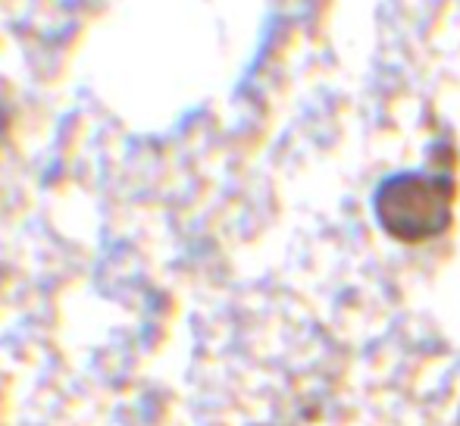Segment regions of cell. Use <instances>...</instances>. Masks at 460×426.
Wrapping results in <instances>:
<instances>
[{"label": "cell", "mask_w": 460, "mask_h": 426, "mask_svg": "<svg viewBox=\"0 0 460 426\" xmlns=\"http://www.w3.org/2000/svg\"><path fill=\"white\" fill-rule=\"evenodd\" d=\"M379 219L401 238H426L448 223V198L423 179H392L379 191Z\"/></svg>", "instance_id": "6da1fadb"}]
</instances>
